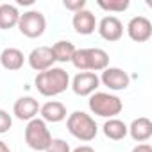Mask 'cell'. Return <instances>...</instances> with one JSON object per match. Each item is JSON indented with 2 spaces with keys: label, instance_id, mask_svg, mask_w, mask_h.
<instances>
[{
  "label": "cell",
  "instance_id": "2",
  "mask_svg": "<svg viewBox=\"0 0 152 152\" xmlns=\"http://www.w3.org/2000/svg\"><path fill=\"white\" fill-rule=\"evenodd\" d=\"M81 72H102L109 66V54L102 48H77L70 61Z\"/></svg>",
  "mask_w": 152,
  "mask_h": 152
},
{
  "label": "cell",
  "instance_id": "25",
  "mask_svg": "<svg viewBox=\"0 0 152 152\" xmlns=\"http://www.w3.org/2000/svg\"><path fill=\"white\" fill-rule=\"evenodd\" d=\"M72 152H95V148H91L90 145H81V147H77V148H73Z\"/></svg>",
  "mask_w": 152,
  "mask_h": 152
},
{
  "label": "cell",
  "instance_id": "11",
  "mask_svg": "<svg viewBox=\"0 0 152 152\" xmlns=\"http://www.w3.org/2000/svg\"><path fill=\"white\" fill-rule=\"evenodd\" d=\"M97 31H99V34H100L102 39L113 43V41H118L124 36V23L116 16L109 15V16H104L97 23Z\"/></svg>",
  "mask_w": 152,
  "mask_h": 152
},
{
  "label": "cell",
  "instance_id": "20",
  "mask_svg": "<svg viewBox=\"0 0 152 152\" xmlns=\"http://www.w3.org/2000/svg\"><path fill=\"white\" fill-rule=\"evenodd\" d=\"M129 0H99L97 6L107 13H122L125 9H129Z\"/></svg>",
  "mask_w": 152,
  "mask_h": 152
},
{
  "label": "cell",
  "instance_id": "1",
  "mask_svg": "<svg viewBox=\"0 0 152 152\" xmlns=\"http://www.w3.org/2000/svg\"><path fill=\"white\" fill-rule=\"evenodd\" d=\"M34 86L43 97H57L70 88V75L59 66H52L45 72H39L34 79Z\"/></svg>",
  "mask_w": 152,
  "mask_h": 152
},
{
  "label": "cell",
  "instance_id": "7",
  "mask_svg": "<svg viewBox=\"0 0 152 152\" xmlns=\"http://www.w3.org/2000/svg\"><path fill=\"white\" fill-rule=\"evenodd\" d=\"M100 86V79L99 75L93 72H79L75 77L72 79V91L79 97H90L97 91V88Z\"/></svg>",
  "mask_w": 152,
  "mask_h": 152
},
{
  "label": "cell",
  "instance_id": "4",
  "mask_svg": "<svg viewBox=\"0 0 152 152\" xmlns=\"http://www.w3.org/2000/svg\"><path fill=\"white\" fill-rule=\"evenodd\" d=\"M88 107L93 115L109 120V118H116V115L122 113L124 104L116 95H111L106 91H95L93 95H90Z\"/></svg>",
  "mask_w": 152,
  "mask_h": 152
},
{
  "label": "cell",
  "instance_id": "13",
  "mask_svg": "<svg viewBox=\"0 0 152 152\" xmlns=\"http://www.w3.org/2000/svg\"><path fill=\"white\" fill-rule=\"evenodd\" d=\"M72 25H73V29H75L77 34L88 36V34L95 32V29H97V18H95V15L90 9H81L77 13H73Z\"/></svg>",
  "mask_w": 152,
  "mask_h": 152
},
{
  "label": "cell",
  "instance_id": "12",
  "mask_svg": "<svg viewBox=\"0 0 152 152\" xmlns=\"http://www.w3.org/2000/svg\"><path fill=\"white\" fill-rule=\"evenodd\" d=\"M39 113V102L34 97H20L13 106V115L22 122H31Z\"/></svg>",
  "mask_w": 152,
  "mask_h": 152
},
{
  "label": "cell",
  "instance_id": "23",
  "mask_svg": "<svg viewBox=\"0 0 152 152\" xmlns=\"http://www.w3.org/2000/svg\"><path fill=\"white\" fill-rule=\"evenodd\" d=\"M63 6H64V9H68L72 13H77L81 9H86V0H64Z\"/></svg>",
  "mask_w": 152,
  "mask_h": 152
},
{
  "label": "cell",
  "instance_id": "14",
  "mask_svg": "<svg viewBox=\"0 0 152 152\" xmlns=\"http://www.w3.org/2000/svg\"><path fill=\"white\" fill-rule=\"evenodd\" d=\"M127 134L138 141V143H145L150 140L152 136V122L147 118V116H140L136 120L131 122V125L127 127Z\"/></svg>",
  "mask_w": 152,
  "mask_h": 152
},
{
  "label": "cell",
  "instance_id": "3",
  "mask_svg": "<svg viewBox=\"0 0 152 152\" xmlns=\"http://www.w3.org/2000/svg\"><path fill=\"white\" fill-rule=\"evenodd\" d=\"M66 129L73 138H77L81 141H91V140H95V136L99 132L95 118H91L84 111H73L72 115H68Z\"/></svg>",
  "mask_w": 152,
  "mask_h": 152
},
{
  "label": "cell",
  "instance_id": "17",
  "mask_svg": "<svg viewBox=\"0 0 152 152\" xmlns=\"http://www.w3.org/2000/svg\"><path fill=\"white\" fill-rule=\"evenodd\" d=\"M20 20V11L13 4H0V29L9 31L18 25Z\"/></svg>",
  "mask_w": 152,
  "mask_h": 152
},
{
  "label": "cell",
  "instance_id": "15",
  "mask_svg": "<svg viewBox=\"0 0 152 152\" xmlns=\"http://www.w3.org/2000/svg\"><path fill=\"white\" fill-rule=\"evenodd\" d=\"M39 115H41L43 122L59 124L66 118V106L57 100H48L43 106H39Z\"/></svg>",
  "mask_w": 152,
  "mask_h": 152
},
{
  "label": "cell",
  "instance_id": "26",
  "mask_svg": "<svg viewBox=\"0 0 152 152\" xmlns=\"http://www.w3.org/2000/svg\"><path fill=\"white\" fill-rule=\"evenodd\" d=\"M0 152H11V148H9L2 140H0Z\"/></svg>",
  "mask_w": 152,
  "mask_h": 152
},
{
  "label": "cell",
  "instance_id": "24",
  "mask_svg": "<svg viewBox=\"0 0 152 152\" xmlns=\"http://www.w3.org/2000/svg\"><path fill=\"white\" fill-rule=\"evenodd\" d=\"M132 152H152V147L148 143H140L132 148Z\"/></svg>",
  "mask_w": 152,
  "mask_h": 152
},
{
  "label": "cell",
  "instance_id": "8",
  "mask_svg": "<svg viewBox=\"0 0 152 152\" xmlns=\"http://www.w3.org/2000/svg\"><path fill=\"white\" fill-rule=\"evenodd\" d=\"M100 83L109 88L111 91H122V90H127L129 84H131V77L129 73L122 68H116V66H107L106 70H102L100 73Z\"/></svg>",
  "mask_w": 152,
  "mask_h": 152
},
{
  "label": "cell",
  "instance_id": "19",
  "mask_svg": "<svg viewBox=\"0 0 152 152\" xmlns=\"http://www.w3.org/2000/svg\"><path fill=\"white\" fill-rule=\"evenodd\" d=\"M50 48H52L54 59L57 63H70L72 57H73V54H75V50H77V48H75V45L72 41H68V39H59Z\"/></svg>",
  "mask_w": 152,
  "mask_h": 152
},
{
  "label": "cell",
  "instance_id": "16",
  "mask_svg": "<svg viewBox=\"0 0 152 152\" xmlns=\"http://www.w3.org/2000/svg\"><path fill=\"white\" fill-rule=\"evenodd\" d=\"M25 63V56L20 48H15V47H9V48H4L0 50V64H2L6 70L9 72H16L23 66Z\"/></svg>",
  "mask_w": 152,
  "mask_h": 152
},
{
  "label": "cell",
  "instance_id": "5",
  "mask_svg": "<svg viewBox=\"0 0 152 152\" xmlns=\"http://www.w3.org/2000/svg\"><path fill=\"white\" fill-rule=\"evenodd\" d=\"M23 134H25V143L38 152H45L52 141V134L47 127V122H43L41 118H32L31 122H27Z\"/></svg>",
  "mask_w": 152,
  "mask_h": 152
},
{
  "label": "cell",
  "instance_id": "18",
  "mask_svg": "<svg viewBox=\"0 0 152 152\" xmlns=\"http://www.w3.org/2000/svg\"><path fill=\"white\" fill-rule=\"evenodd\" d=\"M102 132H104L106 138H109L113 141H120V140H124L127 136V125L118 118H109V120L104 122Z\"/></svg>",
  "mask_w": 152,
  "mask_h": 152
},
{
  "label": "cell",
  "instance_id": "9",
  "mask_svg": "<svg viewBox=\"0 0 152 152\" xmlns=\"http://www.w3.org/2000/svg\"><path fill=\"white\" fill-rule=\"evenodd\" d=\"M127 34L136 43H145L152 36V23L147 16H134L127 23Z\"/></svg>",
  "mask_w": 152,
  "mask_h": 152
},
{
  "label": "cell",
  "instance_id": "10",
  "mask_svg": "<svg viewBox=\"0 0 152 152\" xmlns=\"http://www.w3.org/2000/svg\"><path fill=\"white\" fill-rule=\"evenodd\" d=\"M27 63L34 72L39 73V72H45V70L52 68L56 59H54V54H52L50 47H36L27 56Z\"/></svg>",
  "mask_w": 152,
  "mask_h": 152
},
{
  "label": "cell",
  "instance_id": "6",
  "mask_svg": "<svg viewBox=\"0 0 152 152\" xmlns=\"http://www.w3.org/2000/svg\"><path fill=\"white\" fill-rule=\"evenodd\" d=\"M16 27L25 38L34 39V38L43 36V32L47 29V20H45V15L41 11L31 9V11H25L23 15H20V20H18Z\"/></svg>",
  "mask_w": 152,
  "mask_h": 152
},
{
  "label": "cell",
  "instance_id": "22",
  "mask_svg": "<svg viewBox=\"0 0 152 152\" xmlns=\"http://www.w3.org/2000/svg\"><path fill=\"white\" fill-rule=\"evenodd\" d=\"M13 125V118L6 109H0V134H6Z\"/></svg>",
  "mask_w": 152,
  "mask_h": 152
},
{
  "label": "cell",
  "instance_id": "21",
  "mask_svg": "<svg viewBox=\"0 0 152 152\" xmlns=\"http://www.w3.org/2000/svg\"><path fill=\"white\" fill-rule=\"evenodd\" d=\"M45 152H72V148H70V145L64 140L52 138V141H50V145H48V148Z\"/></svg>",
  "mask_w": 152,
  "mask_h": 152
}]
</instances>
